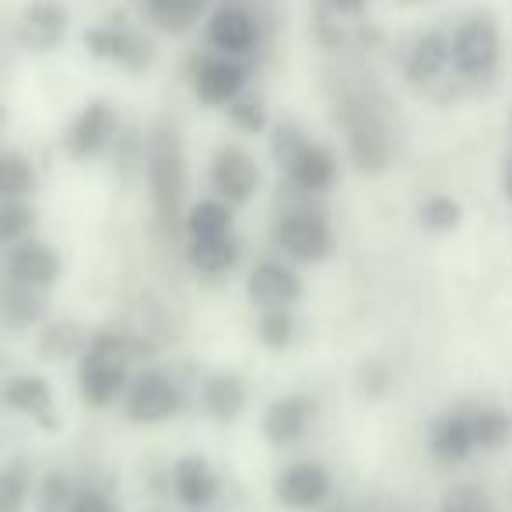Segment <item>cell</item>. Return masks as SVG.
Listing matches in <instances>:
<instances>
[{
  "mask_svg": "<svg viewBox=\"0 0 512 512\" xmlns=\"http://www.w3.org/2000/svg\"><path fill=\"white\" fill-rule=\"evenodd\" d=\"M334 495V477L323 463L295 460L274 477V498L292 512H316Z\"/></svg>",
  "mask_w": 512,
  "mask_h": 512,
  "instance_id": "10",
  "label": "cell"
},
{
  "mask_svg": "<svg viewBox=\"0 0 512 512\" xmlns=\"http://www.w3.org/2000/svg\"><path fill=\"white\" fill-rule=\"evenodd\" d=\"M85 327L74 320H50L39 330V358L43 362H67V358H78L85 351Z\"/></svg>",
  "mask_w": 512,
  "mask_h": 512,
  "instance_id": "26",
  "label": "cell"
},
{
  "mask_svg": "<svg viewBox=\"0 0 512 512\" xmlns=\"http://www.w3.org/2000/svg\"><path fill=\"white\" fill-rule=\"evenodd\" d=\"M281 172H285V179H288L292 190L309 193V197H320V193L334 190L341 165H337V155L327 148V144H320V141L309 137V141L299 148V155H295Z\"/></svg>",
  "mask_w": 512,
  "mask_h": 512,
  "instance_id": "18",
  "label": "cell"
},
{
  "mask_svg": "<svg viewBox=\"0 0 512 512\" xmlns=\"http://www.w3.org/2000/svg\"><path fill=\"white\" fill-rule=\"evenodd\" d=\"M242 246L232 232L204 235V239H186V264L204 278H221L239 264Z\"/></svg>",
  "mask_w": 512,
  "mask_h": 512,
  "instance_id": "23",
  "label": "cell"
},
{
  "mask_svg": "<svg viewBox=\"0 0 512 512\" xmlns=\"http://www.w3.org/2000/svg\"><path fill=\"white\" fill-rule=\"evenodd\" d=\"M81 43L95 60H106V64H116L130 74H141L155 64V46L141 32L123 29V25H95L81 36Z\"/></svg>",
  "mask_w": 512,
  "mask_h": 512,
  "instance_id": "11",
  "label": "cell"
},
{
  "mask_svg": "<svg viewBox=\"0 0 512 512\" xmlns=\"http://www.w3.org/2000/svg\"><path fill=\"white\" fill-rule=\"evenodd\" d=\"M36 190V165L22 151L0 148V200H25Z\"/></svg>",
  "mask_w": 512,
  "mask_h": 512,
  "instance_id": "29",
  "label": "cell"
},
{
  "mask_svg": "<svg viewBox=\"0 0 512 512\" xmlns=\"http://www.w3.org/2000/svg\"><path fill=\"white\" fill-rule=\"evenodd\" d=\"M264 15L253 0H214L204 18V43L211 53L232 60H253L264 46Z\"/></svg>",
  "mask_w": 512,
  "mask_h": 512,
  "instance_id": "5",
  "label": "cell"
},
{
  "mask_svg": "<svg viewBox=\"0 0 512 512\" xmlns=\"http://www.w3.org/2000/svg\"><path fill=\"white\" fill-rule=\"evenodd\" d=\"M337 127L344 130V144H348V158L355 172L362 176H379L390 169L393 162V141L386 116L379 102L362 88H344L334 102Z\"/></svg>",
  "mask_w": 512,
  "mask_h": 512,
  "instance_id": "2",
  "label": "cell"
},
{
  "mask_svg": "<svg viewBox=\"0 0 512 512\" xmlns=\"http://www.w3.org/2000/svg\"><path fill=\"white\" fill-rule=\"evenodd\" d=\"M123 418L130 425H165L186 407V393L176 383V376L155 365H144L130 376L123 390Z\"/></svg>",
  "mask_w": 512,
  "mask_h": 512,
  "instance_id": "6",
  "label": "cell"
},
{
  "mask_svg": "<svg viewBox=\"0 0 512 512\" xmlns=\"http://www.w3.org/2000/svg\"><path fill=\"white\" fill-rule=\"evenodd\" d=\"M316 414H320L316 397H306V393H285V397L267 404L264 421H260V432H264V439L271 442L274 449H288V446H295V442L306 439Z\"/></svg>",
  "mask_w": 512,
  "mask_h": 512,
  "instance_id": "14",
  "label": "cell"
},
{
  "mask_svg": "<svg viewBox=\"0 0 512 512\" xmlns=\"http://www.w3.org/2000/svg\"><path fill=\"white\" fill-rule=\"evenodd\" d=\"M246 299L260 313L264 309H292L302 299V278L295 274V267L281 264V260H260L246 274Z\"/></svg>",
  "mask_w": 512,
  "mask_h": 512,
  "instance_id": "16",
  "label": "cell"
},
{
  "mask_svg": "<svg viewBox=\"0 0 512 512\" xmlns=\"http://www.w3.org/2000/svg\"><path fill=\"white\" fill-rule=\"evenodd\" d=\"M449 74V32L446 29H425L414 36V43L404 53V78L411 88L428 92L442 85Z\"/></svg>",
  "mask_w": 512,
  "mask_h": 512,
  "instance_id": "17",
  "label": "cell"
},
{
  "mask_svg": "<svg viewBox=\"0 0 512 512\" xmlns=\"http://www.w3.org/2000/svg\"><path fill=\"white\" fill-rule=\"evenodd\" d=\"M211 8L214 0H144V18L165 36H190Z\"/></svg>",
  "mask_w": 512,
  "mask_h": 512,
  "instance_id": "24",
  "label": "cell"
},
{
  "mask_svg": "<svg viewBox=\"0 0 512 512\" xmlns=\"http://www.w3.org/2000/svg\"><path fill=\"white\" fill-rule=\"evenodd\" d=\"M502 67V25L488 8L463 15L449 29V71L463 85H484Z\"/></svg>",
  "mask_w": 512,
  "mask_h": 512,
  "instance_id": "4",
  "label": "cell"
},
{
  "mask_svg": "<svg viewBox=\"0 0 512 512\" xmlns=\"http://www.w3.org/2000/svg\"><path fill=\"white\" fill-rule=\"evenodd\" d=\"M256 337L271 351H285L295 341V316L292 309H264L256 320Z\"/></svg>",
  "mask_w": 512,
  "mask_h": 512,
  "instance_id": "36",
  "label": "cell"
},
{
  "mask_svg": "<svg viewBox=\"0 0 512 512\" xmlns=\"http://www.w3.org/2000/svg\"><path fill=\"white\" fill-rule=\"evenodd\" d=\"M306 141H309V134L299 123H288V120L278 123V127L271 130V155H274V162H278V169H285V165L299 155V148Z\"/></svg>",
  "mask_w": 512,
  "mask_h": 512,
  "instance_id": "38",
  "label": "cell"
},
{
  "mask_svg": "<svg viewBox=\"0 0 512 512\" xmlns=\"http://www.w3.org/2000/svg\"><path fill=\"white\" fill-rule=\"evenodd\" d=\"M50 313V299H46L43 288L18 285L4 274L0 281V323L8 330H32L36 323L46 320Z\"/></svg>",
  "mask_w": 512,
  "mask_h": 512,
  "instance_id": "21",
  "label": "cell"
},
{
  "mask_svg": "<svg viewBox=\"0 0 512 512\" xmlns=\"http://www.w3.org/2000/svg\"><path fill=\"white\" fill-rule=\"evenodd\" d=\"M225 113H228V120H232V127L242 130V134L256 137V134H267V130H271V113H267L264 99L253 95L249 88L235 102H228Z\"/></svg>",
  "mask_w": 512,
  "mask_h": 512,
  "instance_id": "32",
  "label": "cell"
},
{
  "mask_svg": "<svg viewBox=\"0 0 512 512\" xmlns=\"http://www.w3.org/2000/svg\"><path fill=\"white\" fill-rule=\"evenodd\" d=\"M509 130H512V113H509Z\"/></svg>",
  "mask_w": 512,
  "mask_h": 512,
  "instance_id": "46",
  "label": "cell"
},
{
  "mask_svg": "<svg viewBox=\"0 0 512 512\" xmlns=\"http://www.w3.org/2000/svg\"><path fill=\"white\" fill-rule=\"evenodd\" d=\"M393 386V369L383 358H365L355 372V390L362 400H383Z\"/></svg>",
  "mask_w": 512,
  "mask_h": 512,
  "instance_id": "37",
  "label": "cell"
},
{
  "mask_svg": "<svg viewBox=\"0 0 512 512\" xmlns=\"http://www.w3.org/2000/svg\"><path fill=\"white\" fill-rule=\"evenodd\" d=\"M32 498V467L25 456H15L0 467V512H25Z\"/></svg>",
  "mask_w": 512,
  "mask_h": 512,
  "instance_id": "30",
  "label": "cell"
},
{
  "mask_svg": "<svg viewBox=\"0 0 512 512\" xmlns=\"http://www.w3.org/2000/svg\"><path fill=\"white\" fill-rule=\"evenodd\" d=\"M190 88L193 99L207 109H225L249 88V64L246 60L221 57V53H197L190 60Z\"/></svg>",
  "mask_w": 512,
  "mask_h": 512,
  "instance_id": "8",
  "label": "cell"
},
{
  "mask_svg": "<svg viewBox=\"0 0 512 512\" xmlns=\"http://www.w3.org/2000/svg\"><path fill=\"white\" fill-rule=\"evenodd\" d=\"M4 130H8V109L0 106V137H4Z\"/></svg>",
  "mask_w": 512,
  "mask_h": 512,
  "instance_id": "42",
  "label": "cell"
},
{
  "mask_svg": "<svg viewBox=\"0 0 512 512\" xmlns=\"http://www.w3.org/2000/svg\"><path fill=\"white\" fill-rule=\"evenodd\" d=\"M109 151H113V165L123 179H134L137 172H144V134L137 127H120Z\"/></svg>",
  "mask_w": 512,
  "mask_h": 512,
  "instance_id": "34",
  "label": "cell"
},
{
  "mask_svg": "<svg viewBox=\"0 0 512 512\" xmlns=\"http://www.w3.org/2000/svg\"><path fill=\"white\" fill-rule=\"evenodd\" d=\"M67 512H120V509H116V502H113L109 491L92 488V484H88V488H78V495H74V502Z\"/></svg>",
  "mask_w": 512,
  "mask_h": 512,
  "instance_id": "39",
  "label": "cell"
},
{
  "mask_svg": "<svg viewBox=\"0 0 512 512\" xmlns=\"http://www.w3.org/2000/svg\"><path fill=\"white\" fill-rule=\"evenodd\" d=\"M64 264H60V253L50 246V242L36 239V235H25L22 242L8 246L4 253V274L18 285L29 288H53V281L60 278Z\"/></svg>",
  "mask_w": 512,
  "mask_h": 512,
  "instance_id": "15",
  "label": "cell"
},
{
  "mask_svg": "<svg viewBox=\"0 0 512 512\" xmlns=\"http://www.w3.org/2000/svg\"><path fill=\"white\" fill-rule=\"evenodd\" d=\"M246 379L239 376V372H211V376H204V383H200V407H204V414L211 421H218V425H232L235 418H239L242 411H246Z\"/></svg>",
  "mask_w": 512,
  "mask_h": 512,
  "instance_id": "19",
  "label": "cell"
},
{
  "mask_svg": "<svg viewBox=\"0 0 512 512\" xmlns=\"http://www.w3.org/2000/svg\"><path fill=\"white\" fill-rule=\"evenodd\" d=\"M428 453L439 463H467L474 453V432H470V411H446L428 428Z\"/></svg>",
  "mask_w": 512,
  "mask_h": 512,
  "instance_id": "22",
  "label": "cell"
},
{
  "mask_svg": "<svg viewBox=\"0 0 512 512\" xmlns=\"http://www.w3.org/2000/svg\"><path fill=\"white\" fill-rule=\"evenodd\" d=\"M36 228V211L29 200H0V246H15Z\"/></svg>",
  "mask_w": 512,
  "mask_h": 512,
  "instance_id": "33",
  "label": "cell"
},
{
  "mask_svg": "<svg viewBox=\"0 0 512 512\" xmlns=\"http://www.w3.org/2000/svg\"><path fill=\"white\" fill-rule=\"evenodd\" d=\"M78 495V484L67 470H46L36 484V509L39 512H67Z\"/></svg>",
  "mask_w": 512,
  "mask_h": 512,
  "instance_id": "31",
  "label": "cell"
},
{
  "mask_svg": "<svg viewBox=\"0 0 512 512\" xmlns=\"http://www.w3.org/2000/svg\"><path fill=\"white\" fill-rule=\"evenodd\" d=\"M397 4H407V8H421V4H428V0H397Z\"/></svg>",
  "mask_w": 512,
  "mask_h": 512,
  "instance_id": "43",
  "label": "cell"
},
{
  "mask_svg": "<svg viewBox=\"0 0 512 512\" xmlns=\"http://www.w3.org/2000/svg\"><path fill=\"white\" fill-rule=\"evenodd\" d=\"M505 193H509V200H512V162H509V169H505Z\"/></svg>",
  "mask_w": 512,
  "mask_h": 512,
  "instance_id": "41",
  "label": "cell"
},
{
  "mask_svg": "<svg viewBox=\"0 0 512 512\" xmlns=\"http://www.w3.org/2000/svg\"><path fill=\"white\" fill-rule=\"evenodd\" d=\"M127 334L120 330H95L88 334L85 351L78 355V397L92 411H106L123 397L130 383Z\"/></svg>",
  "mask_w": 512,
  "mask_h": 512,
  "instance_id": "3",
  "label": "cell"
},
{
  "mask_svg": "<svg viewBox=\"0 0 512 512\" xmlns=\"http://www.w3.org/2000/svg\"><path fill=\"white\" fill-rule=\"evenodd\" d=\"M274 242L295 264H323L334 253V228L320 204H295L274 221Z\"/></svg>",
  "mask_w": 512,
  "mask_h": 512,
  "instance_id": "7",
  "label": "cell"
},
{
  "mask_svg": "<svg viewBox=\"0 0 512 512\" xmlns=\"http://www.w3.org/2000/svg\"><path fill=\"white\" fill-rule=\"evenodd\" d=\"M4 404L18 414H29L32 421L43 418V414L53 411V386L46 383L43 376H32V372H22V376H11L0 390Z\"/></svg>",
  "mask_w": 512,
  "mask_h": 512,
  "instance_id": "25",
  "label": "cell"
},
{
  "mask_svg": "<svg viewBox=\"0 0 512 512\" xmlns=\"http://www.w3.org/2000/svg\"><path fill=\"white\" fill-rule=\"evenodd\" d=\"M355 512H411L400 498L386 495V491H376V495H369L362 505H358Z\"/></svg>",
  "mask_w": 512,
  "mask_h": 512,
  "instance_id": "40",
  "label": "cell"
},
{
  "mask_svg": "<svg viewBox=\"0 0 512 512\" xmlns=\"http://www.w3.org/2000/svg\"><path fill=\"white\" fill-rule=\"evenodd\" d=\"M235 221V207L225 204L221 197H204L197 204L186 207L183 214V228L186 239H204V235H225L232 232Z\"/></svg>",
  "mask_w": 512,
  "mask_h": 512,
  "instance_id": "27",
  "label": "cell"
},
{
  "mask_svg": "<svg viewBox=\"0 0 512 512\" xmlns=\"http://www.w3.org/2000/svg\"><path fill=\"white\" fill-rule=\"evenodd\" d=\"M172 491L186 509H211V502L221 495V481L204 456H179L172 463Z\"/></svg>",
  "mask_w": 512,
  "mask_h": 512,
  "instance_id": "20",
  "label": "cell"
},
{
  "mask_svg": "<svg viewBox=\"0 0 512 512\" xmlns=\"http://www.w3.org/2000/svg\"><path fill=\"white\" fill-rule=\"evenodd\" d=\"M470 432H474V449L498 453L512 442V414L502 411V407L470 411Z\"/></svg>",
  "mask_w": 512,
  "mask_h": 512,
  "instance_id": "28",
  "label": "cell"
},
{
  "mask_svg": "<svg viewBox=\"0 0 512 512\" xmlns=\"http://www.w3.org/2000/svg\"><path fill=\"white\" fill-rule=\"evenodd\" d=\"M190 512H211V509H190Z\"/></svg>",
  "mask_w": 512,
  "mask_h": 512,
  "instance_id": "45",
  "label": "cell"
},
{
  "mask_svg": "<svg viewBox=\"0 0 512 512\" xmlns=\"http://www.w3.org/2000/svg\"><path fill=\"white\" fill-rule=\"evenodd\" d=\"M120 113L109 106L106 99H92L78 109L64 134V151L74 162H92V158L106 155L113 148L116 134H120Z\"/></svg>",
  "mask_w": 512,
  "mask_h": 512,
  "instance_id": "9",
  "label": "cell"
},
{
  "mask_svg": "<svg viewBox=\"0 0 512 512\" xmlns=\"http://www.w3.org/2000/svg\"><path fill=\"white\" fill-rule=\"evenodd\" d=\"M421 225L428 228V232H453V228H460L463 221V204L456 197H449V193H435V197H428L425 204H421Z\"/></svg>",
  "mask_w": 512,
  "mask_h": 512,
  "instance_id": "35",
  "label": "cell"
},
{
  "mask_svg": "<svg viewBox=\"0 0 512 512\" xmlns=\"http://www.w3.org/2000/svg\"><path fill=\"white\" fill-rule=\"evenodd\" d=\"M144 179H148L151 207L165 235L183 225L186 190H190V165H186L183 130L172 116H158L144 130Z\"/></svg>",
  "mask_w": 512,
  "mask_h": 512,
  "instance_id": "1",
  "label": "cell"
},
{
  "mask_svg": "<svg viewBox=\"0 0 512 512\" xmlns=\"http://www.w3.org/2000/svg\"><path fill=\"white\" fill-rule=\"evenodd\" d=\"M71 29V11L60 0H29L18 15L15 39L29 53H53L67 39Z\"/></svg>",
  "mask_w": 512,
  "mask_h": 512,
  "instance_id": "13",
  "label": "cell"
},
{
  "mask_svg": "<svg viewBox=\"0 0 512 512\" xmlns=\"http://www.w3.org/2000/svg\"><path fill=\"white\" fill-rule=\"evenodd\" d=\"M439 512H460V509H453V505H442V509Z\"/></svg>",
  "mask_w": 512,
  "mask_h": 512,
  "instance_id": "44",
  "label": "cell"
},
{
  "mask_svg": "<svg viewBox=\"0 0 512 512\" xmlns=\"http://www.w3.org/2000/svg\"><path fill=\"white\" fill-rule=\"evenodd\" d=\"M211 186L225 204L242 207L260 190V165L239 144H221L211 158Z\"/></svg>",
  "mask_w": 512,
  "mask_h": 512,
  "instance_id": "12",
  "label": "cell"
}]
</instances>
